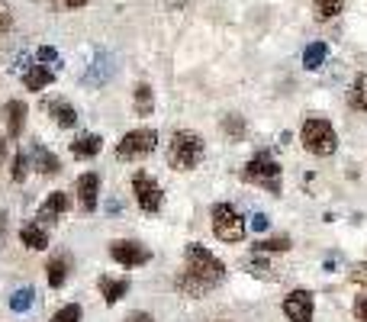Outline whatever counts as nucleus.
I'll return each mask as SVG.
<instances>
[{"label":"nucleus","instance_id":"nucleus-1","mask_svg":"<svg viewBox=\"0 0 367 322\" xmlns=\"http://www.w3.org/2000/svg\"><path fill=\"white\" fill-rule=\"evenodd\" d=\"M226 277V264L219 261L216 254L203 248V245H187V252H184V271L178 274V287L184 296H207L213 287H219V281Z\"/></svg>","mask_w":367,"mask_h":322},{"label":"nucleus","instance_id":"nucleus-2","mask_svg":"<svg viewBox=\"0 0 367 322\" xmlns=\"http://www.w3.org/2000/svg\"><path fill=\"white\" fill-rule=\"evenodd\" d=\"M203 155H207V145H203V139L197 132H190V129L174 132V139L168 145V165L174 171H193L203 161Z\"/></svg>","mask_w":367,"mask_h":322},{"label":"nucleus","instance_id":"nucleus-3","mask_svg":"<svg viewBox=\"0 0 367 322\" xmlns=\"http://www.w3.org/2000/svg\"><path fill=\"white\" fill-rule=\"evenodd\" d=\"M242 181H245V184H258V187H264L268 194L280 197V190H284V168H280L268 152H258L249 165L242 168Z\"/></svg>","mask_w":367,"mask_h":322},{"label":"nucleus","instance_id":"nucleus-4","mask_svg":"<svg viewBox=\"0 0 367 322\" xmlns=\"http://www.w3.org/2000/svg\"><path fill=\"white\" fill-rule=\"evenodd\" d=\"M300 139H303V148H306L309 155H316V158H328L338 148L335 126H332L328 119H322V117H309L306 123H303Z\"/></svg>","mask_w":367,"mask_h":322},{"label":"nucleus","instance_id":"nucleus-5","mask_svg":"<svg viewBox=\"0 0 367 322\" xmlns=\"http://www.w3.org/2000/svg\"><path fill=\"white\" fill-rule=\"evenodd\" d=\"M209 225H213V235L219 242H242L245 239V219L232 203H213Z\"/></svg>","mask_w":367,"mask_h":322},{"label":"nucleus","instance_id":"nucleus-6","mask_svg":"<svg viewBox=\"0 0 367 322\" xmlns=\"http://www.w3.org/2000/svg\"><path fill=\"white\" fill-rule=\"evenodd\" d=\"M158 148V132L155 129H132L123 136V142H116V158L123 161H139V158L151 155Z\"/></svg>","mask_w":367,"mask_h":322},{"label":"nucleus","instance_id":"nucleus-7","mask_svg":"<svg viewBox=\"0 0 367 322\" xmlns=\"http://www.w3.org/2000/svg\"><path fill=\"white\" fill-rule=\"evenodd\" d=\"M132 194H136V203L142 206V213H158L161 203H165V190L149 171L132 174Z\"/></svg>","mask_w":367,"mask_h":322},{"label":"nucleus","instance_id":"nucleus-8","mask_svg":"<svg viewBox=\"0 0 367 322\" xmlns=\"http://www.w3.org/2000/svg\"><path fill=\"white\" fill-rule=\"evenodd\" d=\"M109 258H113V261H119V264H126V268H142V264L151 261V252L142 242H132V239H116V242H109Z\"/></svg>","mask_w":367,"mask_h":322},{"label":"nucleus","instance_id":"nucleus-9","mask_svg":"<svg viewBox=\"0 0 367 322\" xmlns=\"http://www.w3.org/2000/svg\"><path fill=\"white\" fill-rule=\"evenodd\" d=\"M284 316L290 322H313V293L293 290L284 296Z\"/></svg>","mask_w":367,"mask_h":322},{"label":"nucleus","instance_id":"nucleus-10","mask_svg":"<svg viewBox=\"0 0 367 322\" xmlns=\"http://www.w3.org/2000/svg\"><path fill=\"white\" fill-rule=\"evenodd\" d=\"M100 200V177L94 171L78 177V210L81 213H94V206Z\"/></svg>","mask_w":367,"mask_h":322},{"label":"nucleus","instance_id":"nucleus-11","mask_svg":"<svg viewBox=\"0 0 367 322\" xmlns=\"http://www.w3.org/2000/svg\"><path fill=\"white\" fill-rule=\"evenodd\" d=\"M0 117H3V126H7V136L10 139L23 136V129H26V103L23 100H7Z\"/></svg>","mask_w":367,"mask_h":322},{"label":"nucleus","instance_id":"nucleus-12","mask_svg":"<svg viewBox=\"0 0 367 322\" xmlns=\"http://www.w3.org/2000/svg\"><path fill=\"white\" fill-rule=\"evenodd\" d=\"M113 68H116V65H113V59H109L107 52H97V59H94L90 71L81 81H84V84H90V88H103V84L109 81V74H113Z\"/></svg>","mask_w":367,"mask_h":322},{"label":"nucleus","instance_id":"nucleus-13","mask_svg":"<svg viewBox=\"0 0 367 322\" xmlns=\"http://www.w3.org/2000/svg\"><path fill=\"white\" fill-rule=\"evenodd\" d=\"M71 206V197L65 194V190H55V194H49V200L39 206V219H45V223H55L59 216L68 213Z\"/></svg>","mask_w":367,"mask_h":322},{"label":"nucleus","instance_id":"nucleus-14","mask_svg":"<svg viewBox=\"0 0 367 322\" xmlns=\"http://www.w3.org/2000/svg\"><path fill=\"white\" fill-rule=\"evenodd\" d=\"M100 148H103V139H100L97 132H84V136H78L71 142V155L81 158V161H87V158L100 155Z\"/></svg>","mask_w":367,"mask_h":322},{"label":"nucleus","instance_id":"nucleus-15","mask_svg":"<svg viewBox=\"0 0 367 322\" xmlns=\"http://www.w3.org/2000/svg\"><path fill=\"white\" fill-rule=\"evenodd\" d=\"M20 242L26 245V248H32V252H45V248H49V232H45L39 223H26L20 229Z\"/></svg>","mask_w":367,"mask_h":322},{"label":"nucleus","instance_id":"nucleus-16","mask_svg":"<svg viewBox=\"0 0 367 322\" xmlns=\"http://www.w3.org/2000/svg\"><path fill=\"white\" fill-rule=\"evenodd\" d=\"M49 117L55 119V126H61V129L78 126V110L71 107L68 100H52V103H49Z\"/></svg>","mask_w":367,"mask_h":322},{"label":"nucleus","instance_id":"nucleus-17","mask_svg":"<svg viewBox=\"0 0 367 322\" xmlns=\"http://www.w3.org/2000/svg\"><path fill=\"white\" fill-rule=\"evenodd\" d=\"M32 165H36V171H39V174H45V177H52V174H59V171H61V161L52 155L45 145L32 148Z\"/></svg>","mask_w":367,"mask_h":322},{"label":"nucleus","instance_id":"nucleus-18","mask_svg":"<svg viewBox=\"0 0 367 322\" xmlns=\"http://www.w3.org/2000/svg\"><path fill=\"white\" fill-rule=\"evenodd\" d=\"M100 293H103V300H107V306H116L126 293H129V281H113V277H100Z\"/></svg>","mask_w":367,"mask_h":322},{"label":"nucleus","instance_id":"nucleus-19","mask_svg":"<svg viewBox=\"0 0 367 322\" xmlns=\"http://www.w3.org/2000/svg\"><path fill=\"white\" fill-rule=\"evenodd\" d=\"M52 68H45V65H30L26 68V74H23V84H26V90H42L52 84Z\"/></svg>","mask_w":367,"mask_h":322},{"label":"nucleus","instance_id":"nucleus-20","mask_svg":"<svg viewBox=\"0 0 367 322\" xmlns=\"http://www.w3.org/2000/svg\"><path fill=\"white\" fill-rule=\"evenodd\" d=\"M348 107L357 113H367V74H357L351 90H348Z\"/></svg>","mask_w":367,"mask_h":322},{"label":"nucleus","instance_id":"nucleus-21","mask_svg":"<svg viewBox=\"0 0 367 322\" xmlns=\"http://www.w3.org/2000/svg\"><path fill=\"white\" fill-rule=\"evenodd\" d=\"M326 59H328V46H326V42H309L306 52H303V68L319 71Z\"/></svg>","mask_w":367,"mask_h":322},{"label":"nucleus","instance_id":"nucleus-22","mask_svg":"<svg viewBox=\"0 0 367 322\" xmlns=\"http://www.w3.org/2000/svg\"><path fill=\"white\" fill-rule=\"evenodd\" d=\"M132 107H136V113H139V117H149L151 110H155V94H151L149 84H139V88H136Z\"/></svg>","mask_w":367,"mask_h":322},{"label":"nucleus","instance_id":"nucleus-23","mask_svg":"<svg viewBox=\"0 0 367 322\" xmlns=\"http://www.w3.org/2000/svg\"><path fill=\"white\" fill-rule=\"evenodd\" d=\"M258 254H277V252H287L290 248V239L287 235H271V239H261V242L251 245Z\"/></svg>","mask_w":367,"mask_h":322},{"label":"nucleus","instance_id":"nucleus-24","mask_svg":"<svg viewBox=\"0 0 367 322\" xmlns=\"http://www.w3.org/2000/svg\"><path fill=\"white\" fill-rule=\"evenodd\" d=\"M45 271H49V287H55V290L65 287V281H68V258H52Z\"/></svg>","mask_w":367,"mask_h":322},{"label":"nucleus","instance_id":"nucleus-25","mask_svg":"<svg viewBox=\"0 0 367 322\" xmlns=\"http://www.w3.org/2000/svg\"><path fill=\"white\" fill-rule=\"evenodd\" d=\"M222 132H226L232 142L245 139V117H238V113H229V117L222 119Z\"/></svg>","mask_w":367,"mask_h":322},{"label":"nucleus","instance_id":"nucleus-26","mask_svg":"<svg viewBox=\"0 0 367 322\" xmlns=\"http://www.w3.org/2000/svg\"><path fill=\"white\" fill-rule=\"evenodd\" d=\"M313 3H316L319 20H332V17H338L342 7H345V0H313Z\"/></svg>","mask_w":367,"mask_h":322},{"label":"nucleus","instance_id":"nucleus-27","mask_svg":"<svg viewBox=\"0 0 367 322\" xmlns=\"http://www.w3.org/2000/svg\"><path fill=\"white\" fill-rule=\"evenodd\" d=\"M32 296H36V293H32V287H20V290L10 296V310L13 312H26L32 306Z\"/></svg>","mask_w":367,"mask_h":322},{"label":"nucleus","instance_id":"nucleus-28","mask_svg":"<svg viewBox=\"0 0 367 322\" xmlns=\"http://www.w3.org/2000/svg\"><path fill=\"white\" fill-rule=\"evenodd\" d=\"M26 174H30V155H26V152H17V155H13L10 177L13 181H26Z\"/></svg>","mask_w":367,"mask_h":322},{"label":"nucleus","instance_id":"nucleus-29","mask_svg":"<svg viewBox=\"0 0 367 322\" xmlns=\"http://www.w3.org/2000/svg\"><path fill=\"white\" fill-rule=\"evenodd\" d=\"M81 316H84V312H81L78 303H68L65 310H59L52 316V322H81Z\"/></svg>","mask_w":367,"mask_h":322},{"label":"nucleus","instance_id":"nucleus-30","mask_svg":"<svg viewBox=\"0 0 367 322\" xmlns=\"http://www.w3.org/2000/svg\"><path fill=\"white\" fill-rule=\"evenodd\" d=\"M348 281L361 283V287H367V261H357L348 268Z\"/></svg>","mask_w":367,"mask_h":322},{"label":"nucleus","instance_id":"nucleus-31","mask_svg":"<svg viewBox=\"0 0 367 322\" xmlns=\"http://www.w3.org/2000/svg\"><path fill=\"white\" fill-rule=\"evenodd\" d=\"M13 26V10L7 7V0H0V36H7Z\"/></svg>","mask_w":367,"mask_h":322},{"label":"nucleus","instance_id":"nucleus-32","mask_svg":"<svg viewBox=\"0 0 367 322\" xmlns=\"http://www.w3.org/2000/svg\"><path fill=\"white\" fill-rule=\"evenodd\" d=\"M355 316H357V322H367V296H357L355 300Z\"/></svg>","mask_w":367,"mask_h":322},{"label":"nucleus","instance_id":"nucleus-33","mask_svg":"<svg viewBox=\"0 0 367 322\" xmlns=\"http://www.w3.org/2000/svg\"><path fill=\"white\" fill-rule=\"evenodd\" d=\"M59 59V52L52 49V46H42L39 52H36V61H55Z\"/></svg>","mask_w":367,"mask_h":322},{"label":"nucleus","instance_id":"nucleus-34","mask_svg":"<svg viewBox=\"0 0 367 322\" xmlns=\"http://www.w3.org/2000/svg\"><path fill=\"white\" fill-rule=\"evenodd\" d=\"M251 229H255V232H264V229H268V216L255 213V216H251Z\"/></svg>","mask_w":367,"mask_h":322},{"label":"nucleus","instance_id":"nucleus-35","mask_svg":"<svg viewBox=\"0 0 367 322\" xmlns=\"http://www.w3.org/2000/svg\"><path fill=\"white\" fill-rule=\"evenodd\" d=\"M123 322H155V319H151L149 312H129V316H126Z\"/></svg>","mask_w":367,"mask_h":322},{"label":"nucleus","instance_id":"nucleus-36","mask_svg":"<svg viewBox=\"0 0 367 322\" xmlns=\"http://www.w3.org/2000/svg\"><path fill=\"white\" fill-rule=\"evenodd\" d=\"M65 7H71V10H81V7H87L90 0H61Z\"/></svg>","mask_w":367,"mask_h":322},{"label":"nucleus","instance_id":"nucleus-37","mask_svg":"<svg viewBox=\"0 0 367 322\" xmlns=\"http://www.w3.org/2000/svg\"><path fill=\"white\" fill-rule=\"evenodd\" d=\"M7 161V136H0V165Z\"/></svg>","mask_w":367,"mask_h":322},{"label":"nucleus","instance_id":"nucleus-38","mask_svg":"<svg viewBox=\"0 0 367 322\" xmlns=\"http://www.w3.org/2000/svg\"><path fill=\"white\" fill-rule=\"evenodd\" d=\"M219 322H226V319H219Z\"/></svg>","mask_w":367,"mask_h":322}]
</instances>
